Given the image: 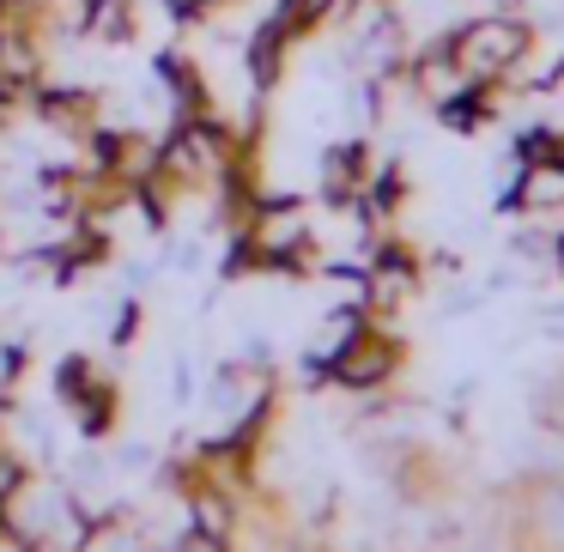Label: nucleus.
I'll return each mask as SVG.
<instances>
[{
	"instance_id": "nucleus-1",
	"label": "nucleus",
	"mask_w": 564,
	"mask_h": 552,
	"mask_svg": "<svg viewBox=\"0 0 564 552\" xmlns=\"http://www.w3.org/2000/svg\"><path fill=\"white\" fill-rule=\"evenodd\" d=\"M534 43H540V31L528 25V19H516L510 7H498V13H479V19H462L455 31H443V50H449V62L462 67L474 86H510V79L528 67Z\"/></svg>"
},
{
	"instance_id": "nucleus-2",
	"label": "nucleus",
	"mask_w": 564,
	"mask_h": 552,
	"mask_svg": "<svg viewBox=\"0 0 564 552\" xmlns=\"http://www.w3.org/2000/svg\"><path fill=\"white\" fill-rule=\"evenodd\" d=\"M322 370H328V377L340 382V389H382V382H389L394 370H401V346H394L389 334H377V328L365 322V328H358L352 340H346Z\"/></svg>"
},
{
	"instance_id": "nucleus-3",
	"label": "nucleus",
	"mask_w": 564,
	"mask_h": 552,
	"mask_svg": "<svg viewBox=\"0 0 564 552\" xmlns=\"http://www.w3.org/2000/svg\"><path fill=\"white\" fill-rule=\"evenodd\" d=\"M503 207L534 213V219H546V213H564V164H558V159H528L522 171H516V183H510V195H503Z\"/></svg>"
},
{
	"instance_id": "nucleus-4",
	"label": "nucleus",
	"mask_w": 564,
	"mask_h": 552,
	"mask_svg": "<svg viewBox=\"0 0 564 552\" xmlns=\"http://www.w3.org/2000/svg\"><path fill=\"white\" fill-rule=\"evenodd\" d=\"M25 474H31V467H25V455H19V450H7V443H0V504H7V498H13L19 486H25Z\"/></svg>"
},
{
	"instance_id": "nucleus-5",
	"label": "nucleus",
	"mask_w": 564,
	"mask_h": 552,
	"mask_svg": "<svg viewBox=\"0 0 564 552\" xmlns=\"http://www.w3.org/2000/svg\"><path fill=\"white\" fill-rule=\"evenodd\" d=\"M552 256H558V268H564V231H558V237H552Z\"/></svg>"
},
{
	"instance_id": "nucleus-6",
	"label": "nucleus",
	"mask_w": 564,
	"mask_h": 552,
	"mask_svg": "<svg viewBox=\"0 0 564 552\" xmlns=\"http://www.w3.org/2000/svg\"><path fill=\"white\" fill-rule=\"evenodd\" d=\"M552 159H558V164H564V128H558V140H552Z\"/></svg>"
},
{
	"instance_id": "nucleus-7",
	"label": "nucleus",
	"mask_w": 564,
	"mask_h": 552,
	"mask_svg": "<svg viewBox=\"0 0 564 552\" xmlns=\"http://www.w3.org/2000/svg\"><path fill=\"white\" fill-rule=\"evenodd\" d=\"M0 540H7V504H0Z\"/></svg>"
}]
</instances>
